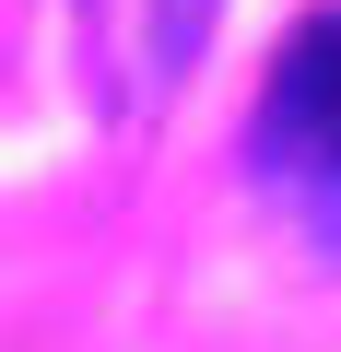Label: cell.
Here are the masks:
<instances>
[{
  "label": "cell",
  "instance_id": "1",
  "mask_svg": "<svg viewBox=\"0 0 341 352\" xmlns=\"http://www.w3.org/2000/svg\"><path fill=\"white\" fill-rule=\"evenodd\" d=\"M271 188H306L341 212V12L294 24V47L271 59V94H259V129H247Z\"/></svg>",
  "mask_w": 341,
  "mask_h": 352
}]
</instances>
